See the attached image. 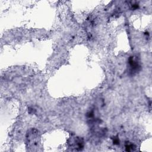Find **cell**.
<instances>
[{
  "mask_svg": "<svg viewBox=\"0 0 152 152\" xmlns=\"http://www.w3.org/2000/svg\"><path fill=\"white\" fill-rule=\"evenodd\" d=\"M129 64L131 67V71L132 72H136L140 70V66L137 60H135L134 56H131L129 59Z\"/></svg>",
  "mask_w": 152,
  "mask_h": 152,
  "instance_id": "1",
  "label": "cell"
}]
</instances>
